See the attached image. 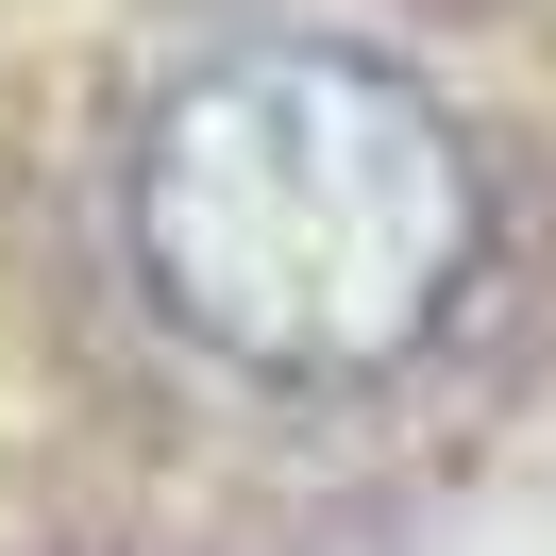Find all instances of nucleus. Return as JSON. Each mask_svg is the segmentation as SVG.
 I'll use <instances>...</instances> for the list:
<instances>
[{
	"instance_id": "1",
	"label": "nucleus",
	"mask_w": 556,
	"mask_h": 556,
	"mask_svg": "<svg viewBox=\"0 0 556 556\" xmlns=\"http://www.w3.org/2000/svg\"><path fill=\"white\" fill-rule=\"evenodd\" d=\"M136 253L237 371H388L472 270V152L371 51H219L136 152Z\"/></svg>"
}]
</instances>
